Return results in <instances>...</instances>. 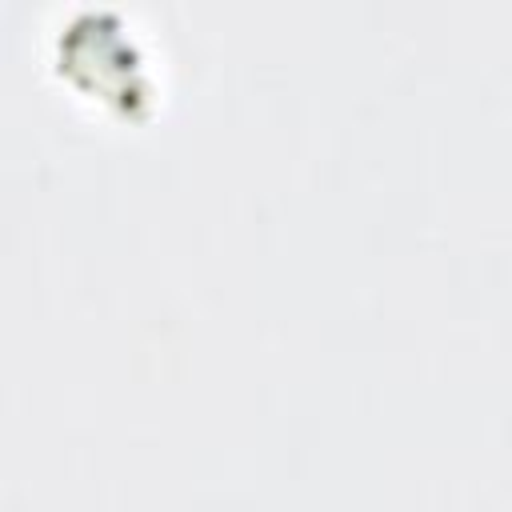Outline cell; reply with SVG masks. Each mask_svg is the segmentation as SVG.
I'll use <instances>...</instances> for the list:
<instances>
[{"label": "cell", "instance_id": "obj_1", "mask_svg": "<svg viewBox=\"0 0 512 512\" xmlns=\"http://www.w3.org/2000/svg\"><path fill=\"white\" fill-rule=\"evenodd\" d=\"M60 60L68 72H76L80 64L96 68L100 60V76H96V92L120 104H132V96H140L136 88V52L132 44H124L116 36V28L104 24H76L72 32L60 36Z\"/></svg>", "mask_w": 512, "mask_h": 512}]
</instances>
